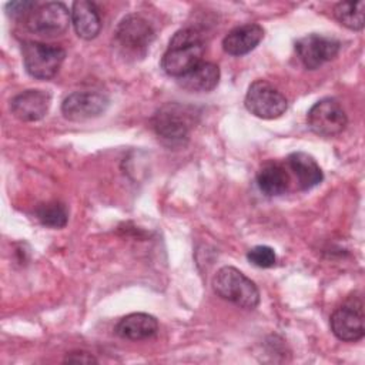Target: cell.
Masks as SVG:
<instances>
[{"label": "cell", "instance_id": "obj_1", "mask_svg": "<svg viewBox=\"0 0 365 365\" xmlns=\"http://www.w3.org/2000/svg\"><path fill=\"white\" fill-rule=\"evenodd\" d=\"M205 46L201 34L190 27L174 33L163 54L161 68L171 77H182L202 61Z\"/></svg>", "mask_w": 365, "mask_h": 365}, {"label": "cell", "instance_id": "obj_2", "mask_svg": "<svg viewBox=\"0 0 365 365\" xmlns=\"http://www.w3.org/2000/svg\"><path fill=\"white\" fill-rule=\"evenodd\" d=\"M214 292L244 309H254L259 304V291L254 281L231 265L221 267L212 278Z\"/></svg>", "mask_w": 365, "mask_h": 365}, {"label": "cell", "instance_id": "obj_3", "mask_svg": "<svg viewBox=\"0 0 365 365\" xmlns=\"http://www.w3.org/2000/svg\"><path fill=\"white\" fill-rule=\"evenodd\" d=\"M192 125V113L177 103H167L151 117L154 133L168 145H182Z\"/></svg>", "mask_w": 365, "mask_h": 365}, {"label": "cell", "instance_id": "obj_4", "mask_svg": "<svg viewBox=\"0 0 365 365\" xmlns=\"http://www.w3.org/2000/svg\"><path fill=\"white\" fill-rule=\"evenodd\" d=\"M21 57L29 76L37 80H50L60 70L66 50L54 44L24 41L21 44Z\"/></svg>", "mask_w": 365, "mask_h": 365}, {"label": "cell", "instance_id": "obj_5", "mask_svg": "<svg viewBox=\"0 0 365 365\" xmlns=\"http://www.w3.org/2000/svg\"><path fill=\"white\" fill-rule=\"evenodd\" d=\"M244 104L251 114L262 120L278 118L288 108L287 97L265 80H255L250 84Z\"/></svg>", "mask_w": 365, "mask_h": 365}, {"label": "cell", "instance_id": "obj_6", "mask_svg": "<svg viewBox=\"0 0 365 365\" xmlns=\"http://www.w3.org/2000/svg\"><path fill=\"white\" fill-rule=\"evenodd\" d=\"M307 123L314 134L328 138L341 134L348 124V118L338 100L325 97L309 108Z\"/></svg>", "mask_w": 365, "mask_h": 365}, {"label": "cell", "instance_id": "obj_7", "mask_svg": "<svg viewBox=\"0 0 365 365\" xmlns=\"http://www.w3.org/2000/svg\"><path fill=\"white\" fill-rule=\"evenodd\" d=\"M71 23V11L61 1H48L37 4L27 16V29L40 36H60Z\"/></svg>", "mask_w": 365, "mask_h": 365}, {"label": "cell", "instance_id": "obj_8", "mask_svg": "<svg viewBox=\"0 0 365 365\" xmlns=\"http://www.w3.org/2000/svg\"><path fill=\"white\" fill-rule=\"evenodd\" d=\"M114 37L127 53L144 56L155 37V31L143 16L127 14L117 24Z\"/></svg>", "mask_w": 365, "mask_h": 365}, {"label": "cell", "instance_id": "obj_9", "mask_svg": "<svg viewBox=\"0 0 365 365\" xmlns=\"http://www.w3.org/2000/svg\"><path fill=\"white\" fill-rule=\"evenodd\" d=\"M364 319H365V315H364L362 301L351 298L332 312L329 318L331 331L339 341H344V342L359 341L365 335Z\"/></svg>", "mask_w": 365, "mask_h": 365}, {"label": "cell", "instance_id": "obj_10", "mask_svg": "<svg viewBox=\"0 0 365 365\" xmlns=\"http://www.w3.org/2000/svg\"><path fill=\"white\" fill-rule=\"evenodd\" d=\"M341 48V43L334 37L311 33L295 41V53L308 70H317L322 64L334 60Z\"/></svg>", "mask_w": 365, "mask_h": 365}, {"label": "cell", "instance_id": "obj_11", "mask_svg": "<svg viewBox=\"0 0 365 365\" xmlns=\"http://www.w3.org/2000/svg\"><path fill=\"white\" fill-rule=\"evenodd\" d=\"M110 101L100 91H74L61 103V114L70 121H86L106 113Z\"/></svg>", "mask_w": 365, "mask_h": 365}, {"label": "cell", "instance_id": "obj_12", "mask_svg": "<svg viewBox=\"0 0 365 365\" xmlns=\"http://www.w3.org/2000/svg\"><path fill=\"white\" fill-rule=\"evenodd\" d=\"M51 104L50 93L44 90H26L14 96L10 101L11 114L21 121H38L41 120Z\"/></svg>", "mask_w": 365, "mask_h": 365}, {"label": "cell", "instance_id": "obj_13", "mask_svg": "<svg viewBox=\"0 0 365 365\" xmlns=\"http://www.w3.org/2000/svg\"><path fill=\"white\" fill-rule=\"evenodd\" d=\"M264 38V29L257 23L238 26L227 33L222 40V48L230 56H244L252 51Z\"/></svg>", "mask_w": 365, "mask_h": 365}, {"label": "cell", "instance_id": "obj_14", "mask_svg": "<svg viewBox=\"0 0 365 365\" xmlns=\"http://www.w3.org/2000/svg\"><path fill=\"white\" fill-rule=\"evenodd\" d=\"M158 331V321L155 317L145 314V312H133L123 317L115 328L114 332L123 338L130 341H141L154 336Z\"/></svg>", "mask_w": 365, "mask_h": 365}, {"label": "cell", "instance_id": "obj_15", "mask_svg": "<svg viewBox=\"0 0 365 365\" xmlns=\"http://www.w3.org/2000/svg\"><path fill=\"white\" fill-rule=\"evenodd\" d=\"M287 164L297 178L298 188L302 191L314 188L324 180V173L315 158L304 151L291 153L287 158Z\"/></svg>", "mask_w": 365, "mask_h": 365}, {"label": "cell", "instance_id": "obj_16", "mask_svg": "<svg viewBox=\"0 0 365 365\" xmlns=\"http://www.w3.org/2000/svg\"><path fill=\"white\" fill-rule=\"evenodd\" d=\"M71 24L78 37L93 40L101 30V17L94 3L77 0L71 6Z\"/></svg>", "mask_w": 365, "mask_h": 365}, {"label": "cell", "instance_id": "obj_17", "mask_svg": "<svg viewBox=\"0 0 365 365\" xmlns=\"http://www.w3.org/2000/svg\"><path fill=\"white\" fill-rule=\"evenodd\" d=\"M180 87L191 93H207L220 83V67L210 61H201L191 71L177 78Z\"/></svg>", "mask_w": 365, "mask_h": 365}, {"label": "cell", "instance_id": "obj_18", "mask_svg": "<svg viewBox=\"0 0 365 365\" xmlns=\"http://www.w3.org/2000/svg\"><path fill=\"white\" fill-rule=\"evenodd\" d=\"M257 185L267 197L282 195L288 191L289 174L282 164L268 161L257 173Z\"/></svg>", "mask_w": 365, "mask_h": 365}, {"label": "cell", "instance_id": "obj_19", "mask_svg": "<svg viewBox=\"0 0 365 365\" xmlns=\"http://www.w3.org/2000/svg\"><path fill=\"white\" fill-rule=\"evenodd\" d=\"M365 1H339L334 7L335 19L349 30L359 31L364 29Z\"/></svg>", "mask_w": 365, "mask_h": 365}, {"label": "cell", "instance_id": "obj_20", "mask_svg": "<svg viewBox=\"0 0 365 365\" xmlns=\"http://www.w3.org/2000/svg\"><path fill=\"white\" fill-rule=\"evenodd\" d=\"M36 217L43 225L50 228H63L68 221L67 208L57 201L38 205L36 210Z\"/></svg>", "mask_w": 365, "mask_h": 365}, {"label": "cell", "instance_id": "obj_21", "mask_svg": "<svg viewBox=\"0 0 365 365\" xmlns=\"http://www.w3.org/2000/svg\"><path fill=\"white\" fill-rule=\"evenodd\" d=\"M247 258L252 265H255L258 268H271L277 262L275 251L268 245L252 247L247 252Z\"/></svg>", "mask_w": 365, "mask_h": 365}, {"label": "cell", "instance_id": "obj_22", "mask_svg": "<svg viewBox=\"0 0 365 365\" xmlns=\"http://www.w3.org/2000/svg\"><path fill=\"white\" fill-rule=\"evenodd\" d=\"M36 6L37 3L34 1H10L6 4V11L10 17H23L29 16Z\"/></svg>", "mask_w": 365, "mask_h": 365}, {"label": "cell", "instance_id": "obj_23", "mask_svg": "<svg viewBox=\"0 0 365 365\" xmlns=\"http://www.w3.org/2000/svg\"><path fill=\"white\" fill-rule=\"evenodd\" d=\"M64 362H74V364H91V362H97V359L84 351H76V352H70L67 354V356L64 358Z\"/></svg>", "mask_w": 365, "mask_h": 365}]
</instances>
